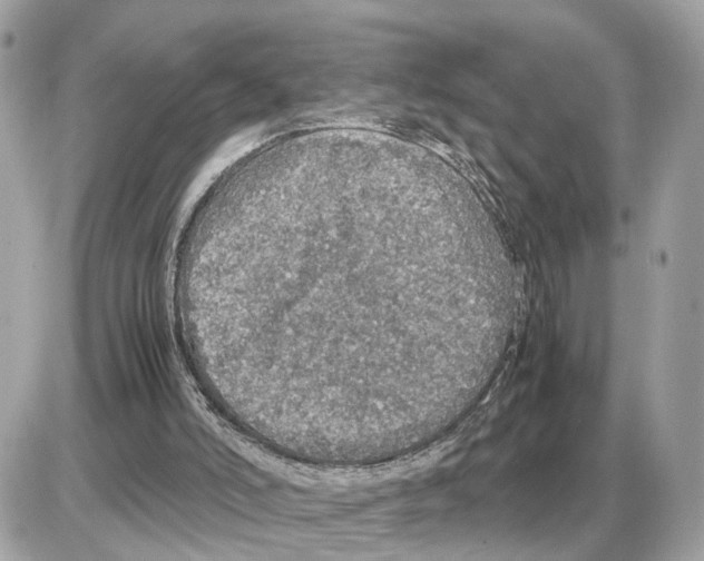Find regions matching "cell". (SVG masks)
Listing matches in <instances>:
<instances>
[{
  "mask_svg": "<svg viewBox=\"0 0 704 561\" xmlns=\"http://www.w3.org/2000/svg\"><path fill=\"white\" fill-rule=\"evenodd\" d=\"M419 236L397 213L336 203L271 216L211 257L234 360L276 413L397 403L399 319Z\"/></svg>",
  "mask_w": 704,
  "mask_h": 561,
  "instance_id": "6da1fadb",
  "label": "cell"
}]
</instances>
